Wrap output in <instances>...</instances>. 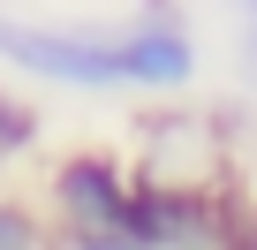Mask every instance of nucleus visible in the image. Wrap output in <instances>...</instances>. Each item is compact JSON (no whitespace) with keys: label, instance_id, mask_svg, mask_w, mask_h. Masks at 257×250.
I'll return each mask as SVG.
<instances>
[{"label":"nucleus","instance_id":"20e7f679","mask_svg":"<svg viewBox=\"0 0 257 250\" xmlns=\"http://www.w3.org/2000/svg\"><path fill=\"white\" fill-rule=\"evenodd\" d=\"M0 250H38V227H31V212L0 205Z\"/></svg>","mask_w":257,"mask_h":250},{"label":"nucleus","instance_id":"7ed1b4c3","mask_svg":"<svg viewBox=\"0 0 257 250\" xmlns=\"http://www.w3.org/2000/svg\"><path fill=\"white\" fill-rule=\"evenodd\" d=\"M31 106H16V99H0V152H16V144H31Z\"/></svg>","mask_w":257,"mask_h":250},{"label":"nucleus","instance_id":"39448f33","mask_svg":"<svg viewBox=\"0 0 257 250\" xmlns=\"http://www.w3.org/2000/svg\"><path fill=\"white\" fill-rule=\"evenodd\" d=\"M242 16H249V46H257V0H242Z\"/></svg>","mask_w":257,"mask_h":250},{"label":"nucleus","instance_id":"f257e3e1","mask_svg":"<svg viewBox=\"0 0 257 250\" xmlns=\"http://www.w3.org/2000/svg\"><path fill=\"white\" fill-rule=\"evenodd\" d=\"M0 53L38 76H68V84H182L189 76V38L167 16H152L128 38H53V31L0 23Z\"/></svg>","mask_w":257,"mask_h":250},{"label":"nucleus","instance_id":"f03ea898","mask_svg":"<svg viewBox=\"0 0 257 250\" xmlns=\"http://www.w3.org/2000/svg\"><path fill=\"white\" fill-rule=\"evenodd\" d=\"M61 205H68L83 250H152L144 197L128 190L106 159H68V167H61Z\"/></svg>","mask_w":257,"mask_h":250}]
</instances>
